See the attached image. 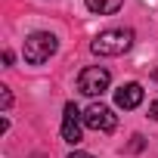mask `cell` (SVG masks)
Returning <instances> with one entry per match:
<instances>
[{
  "label": "cell",
  "instance_id": "6da1fadb",
  "mask_svg": "<svg viewBox=\"0 0 158 158\" xmlns=\"http://www.w3.org/2000/svg\"><path fill=\"white\" fill-rule=\"evenodd\" d=\"M130 47H133V31L130 28H109V31L96 34L93 44H90V50L96 56H124Z\"/></svg>",
  "mask_w": 158,
  "mask_h": 158
},
{
  "label": "cell",
  "instance_id": "3957f363",
  "mask_svg": "<svg viewBox=\"0 0 158 158\" xmlns=\"http://www.w3.org/2000/svg\"><path fill=\"white\" fill-rule=\"evenodd\" d=\"M112 84V74L99 65H90L81 71V77H77V90H81L84 96H102Z\"/></svg>",
  "mask_w": 158,
  "mask_h": 158
},
{
  "label": "cell",
  "instance_id": "ba28073f",
  "mask_svg": "<svg viewBox=\"0 0 158 158\" xmlns=\"http://www.w3.org/2000/svg\"><path fill=\"white\" fill-rule=\"evenodd\" d=\"M0 102H3V112H10V106H13V93H10V87H0Z\"/></svg>",
  "mask_w": 158,
  "mask_h": 158
},
{
  "label": "cell",
  "instance_id": "30bf717a",
  "mask_svg": "<svg viewBox=\"0 0 158 158\" xmlns=\"http://www.w3.org/2000/svg\"><path fill=\"white\" fill-rule=\"evenodd\" d=\"M68 158H93V155H87V152H71Z\"/></svg>",
  "mask_w": 158,
  "mask_h": 158
},
{
  "label": "cell",
  "instance_id": "9c48e42d",
  "mask_svg": "<svg viewBox=\"0 0 158 158\" xmlns=\"http://www.w3.org/2000/svg\"><path fill=\"white\" fill-rule=\"evenodd\" d=\"M149 115H152V118H155V121H158V99H155V102H152V106H149Z\"/></svg>",
  "mask_w": 158,
  "mask_h": 158
},
{
  "label": "cell",
  "instance_id": "52a82bcc",
  "mask_svg": "<svg viewBox=\"0 0 158 158\" xmlns=\"http://www.w3.org/2000/svg\"><path fill=\"white\" fill-rule=\"evenodd\" d=\"M124 0H87V10L90 13H99V16H112L121 10Z\"/></svg>",
  "mask_w": 158,
  "mask_h": 158
},
{
  "label": "cell",
  "instance_id": "5b68a950",
  "mask_svg": "<svg viewBox=\"0 0 158 158\" xmlns=\"http://www.w3.org/2000/svg\"><path fill=\"white\" fill-rule=\"evenodd\" d=\"M81 121H84V115L74 109V102H68L65 106V118H62V139L65 143H71V146L81 143Z\"/></svg>",
  "mask_w": 158,
  "mask_h": 158
},
{
  "label": "cell",
  "instance_id": "8992f818",
  "mask_svg": "<svg viewBox=\"0 0 158 158\" xmlns=\"http://www.w3.org/2000/svg\"><path fill=\"white\" fill-rule=\"evenodd\" d=\"M143 102V87L139 84H124L115 90V106L118 109H136Z\"/></svg>",
  "mask_w": 158,
  "mask_h": 158
},
{
  "label": "cell",
  "instance_id": "277c9868",
  "mask_svg": "<svg viewBox=\"0 0 158 158\" xmlns=\"http://www.w3.org/2000/svg\"><path fill=\"white\" fill-rule=\"evenodd\" d=\"M84 124H87L90 130H102V133H112V130L118 127V118L112 115V109H109V106H102V102H93V106L84 112Z\"/></svg>",
  "mask_w": 158,
  "mask_h": 158
},
{
  "label": "cell",
  "instance_id": "7a4b0ae2",
  "mask_svg": "<svg viewBox=\"0 0 158 158\" xmlns=\"http://www.w3.org/2000/svg\"><path fill=\"white\" fill-rule=\"evenodd\" d=\"M56 47H59V40H56L53 34L34 31V34L25 37V62H28V65H44V62L56 53Z\"/></svg>",
  "mask_w": 158,
  "mask_h": 158
}]
</instances>
